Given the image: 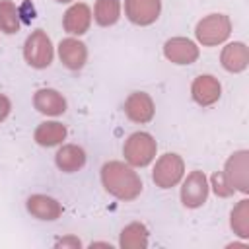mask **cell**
I'll list each match as a JSON object with an SVG mask.
<instances>
[{"label":"cell","instance_id":"1","mask_svg":"<svg viewBox=\"0 0 249 249\" xmlns=\"http://www.w3.org/2000/svg\"><path fill=\"white\" fill-rule=\"evenodd\" d=\"M101 183L109 195L119 200H134L142 193V179L124 161H107L101 167Z\"/></svg>","mask_w":249,"mask_h":249},{"label":"cell","instance_id":"2","mask_svg":"<svg viewBox=\"0 0 249 249\" xmlns=\"http://www.w3.org/2000/svg\"><path fill=\"white\" fill-rule=\"evenodd\" d=\"M158 144L152 134L148 132H132L123 146V154L128 165L132 167H144L156 158Z\"/></svg>","mask_w":249,"mask_h":249},{"label":"cell","instance_id":"3","mask_svg":"<svg viewBox=\"0 0 249 249\" xmlns=\"http://www.w3.org/2000/svg\"><path fill=\"white\" fill-rule=\"evenodd\" d=\"M231 33V19L226 14H210L204 16L195 29V35L198 43L204 47H216L224 43Z\"/></svg>","mask_w":249,"mask_h":249},{"label":"cell","instance_id":"4","mask_svg":"<svg viewBox=\"0 0 249 249\" xmlns=\"http://www.w3.org/2000/svg\"><path fill=\"white\" fill-rule=\"evenodd\" d=\"M54 56V49L51 43V37L43 29L31 31V35L23 43V58L31 68H47L51 66Z\"/></svg>","mask_w":249,"mask_h":249},{"label":"cell","instance_id":"5","mask_svg":"<svg viewBox=\"0 0 249 249\" xmlns=\"http://www.w3.org/2000/svg\"><path fill=\"white\" fill-rule=\"evenodd\" d=\"M183 173H185L183 158L179 154L167 152V154L158 158V161L154 165V171H152V179H154L156 187L171 189V187H175L183 179Z\"/></svg>","mask_w":249,"mask_h":249},{"label":"cell","instance_id":"6","mask_svg":"<svg viewBox=\"0 0 249 249\" xmlns=\"http://www.w3.org/2000/svg\"><path fill=\"white\" fill-rule=\"evenodd\" d=\"M222 173H224L226 183L233 191L237 189L241 193H249V152L239 150V152L231 154L228 158Z\"/></svg>","mask_w":249,"mask_h":249},{"label":"cell","instance_id":"7","mask_svg":"<svg viewBox=\"0 0 249 249\" xmlns=\"http://www.w3.org/2000/svg\"><path fill=\"white\" fill-rule=\"evenodd\" d=\"M208 198V179L202 171L195 169L187 175L181 187V202L187 208H198Z\"/></svg>","mask_w":249,"mask_h":249},{"label":"cell","instance_id":"8","mask_svg":"<svg viewBox=\"0 0 249 249\" xmlns=\"http://www.w3.org/2000/svg\"><path fill=\"white\" fill-rule=\"evenodd\" d=\"M161 0H124V16L134 25H150L160 18Z\"/></svg>","mask_w":249,"mask_h":249},{"label":"cell","instance_id":"9","mask_svg":"<svg viewBox=\"0 0 249 249\" xmlns=\"http://www.w3.org/2000/svg\"><path fill=\"white\" fill-rule=\"evenodd\" d=\"M163 54L175 64H193L198 58V47L187 37H171L163 43Z\"/></svg>","mask_w":249,"mask_h":249},{"label":"cell","instance_id":"10","mask_svg":"<svg viewBox=\"0 0 249 249\" xmlns=\"http://www.w3.org/2000/svg\"><path fill=\"white\" fill-rule=\"evenodd\" d=\"M154 101L146 91H132L124 101V115L132 123H150L154 119Z\"/></svg>","mask_w":249,"mask_h":249},{"label":"cell","instance_id":"11","mask_svg":"<svg viewBox=\"0 0 249 249\" xmlns=\"http://www.w3.org/2000/svg\"><path fill=\"white\" fill-rule=\"evenodd\" d=\"M58 56H60V62L66 68L80 70V68H84V64L88 60V47L80 39L66 37L58 43Z\"/></svg>","mask_w":249,"mask_h":249},{"label":"cell","instance_id":"12","mask_svg":"<svg viewBox=\"0 0 249 249\" xmlns=\"http://www.w3.org/2000/svg\"><path fill=\"white\" fill-rule=\"evenodd\" d=\"M220 93H222V86H220L218 78H214L210 74H200L193 80L191 95L198 105L206 107V105L216 103L220 99Z\"/></svg>","mask_w":249,"mask_h":249},{"label":"cell","instance_id":"13","mask_svg":"<svg viewBox=\"0 0 249 249\" xmlns=\"http://www.w3.org/2000/svg\"><path fill=\"white\" fill-rule=\"evenodd\" d=\"M91 25V10L88 4L78 2L72 4L62 18V27L70 35H84Z\"/></svg>","mask_w":249,"mask_h":249},{"label":"cell","instance_id":"14","mask_svg":"<svg viewBox=\"0 0 249 249\" xmlns=\"http://www.w3.org/2000/svg\"><path fill=\"white\" fill-rule=\"evenodd\" d=\"M33 107L39 113H43V115L58 117V115H62L66 111V99L56 89L43 88V89H37L35 91V95H33Z\"/></svg>","mask_w":249,"mask_h":249},{"label":"cell","instance_id":"15","mask_svg":"<svg viewBox=\"0 0 249 249\" xmlns=\"http://www.w3.org/2000/svg\"><path fill=\"white\" fill-rule=\"evenodd\" d=\"M25 206H27V212L37 220L53 222V220L60 218V214H62L60 202L56 198H53V196H47V195H31L27 198Z\"/></svg>","mask_w":249,"mask_h":249},{"label":"cell","instance_id":"16","mask_svg":"<svg viewBox=\"0 0 249 249\" xmlns=\"http://www.w3.org/2000/svg\"><path fill=\"white\" fill-rule=\"evenodd\" d=\"M220 62L228 72H243L247 68V64H249V49H247V45L241 43V41L228 43L222 49Z\"/></svg>","mask_w":249,"mask_h":249},{"label":"cell","instance_id":"17","mask_svg":"<svg viewBox=\"0 0 249 249\" xmlns=\"http://www.w3.org/2000/svg\"><path fill=\"white\" fill-rule=\"evenodd\" d=\"M56 167L64 173H74L86 165V152L78 144H64L56 154H54Z\"/></svg>","mask_w":249,"mask_h":249},{"label":"cell","instance_id":"18","mask_svg":"<svg viewBox=\"0 0 249 249\" xmlns=\"http://www.w3.org/2000/svg\"><path fill=\"white\" fill-rule=\"evenodd\" d=\"M33 138L39 146H45V148L56 146L66 138V126L56 121H45L35 128Z\"/></svg>","mask_w":249,"mask_h":249},{"label":"cell","instance_id":"19","mask_svg":"<svg viewBox=\"0 0 249 249\" xmlns=\"http://www.w3.org/2000/svg\"><path fill=\"white\" fill-rule=\"evenodd\" d=\"M119 245L123 249H146L148 247V230L140 222H132L123 228Z\"/></svg>","mask_w":249,"mask_h":249},{"label":"cell","instance_id":"20","mask_svg":"<svg viewBox=\"0 0 249 249\" xmlns=\"http://www.w3.org/2000/svg\"><path fill=\"white\" fill-rule=\"evenodd\" d=\"M121 18V0H97L93 8V19L101 27L117 23Z\"/></svg>","mask_w":249,"mask_h":249},{"label":"cell","instance_id":"21","mask_svg":"<svg viewBox=\"0 0 249 249\" xmlns=\"http://www.w3.org/2000/svg\"><path fill=\"white\" fill-rule=\"evenodd\" d=\"M19 29V12L12 0H0V31L12 35Z\"/></svg>","mask_w":249,"mask_h":249},{"label":"cell","instance_id":"22","mask_svg":"<svg viewBox=\"0 0 249 249\" xmlns=\"http://www.w3.org/2000/svg\"><path fill=\"white\" fill-rule=\"evenodd\" d=\"M231 230L239 237H249V200H239L231 210Z\"/></svg>","mask_w":249,"mask_h":249},{"label":"cell","instance_id":"23","mask_svg":"<svg viewBox=\"0 0 249 249\" xmlns=\"http://www.w3.org/2000/svg\"><path fill=\"white\" fill-rule=\"evenodd\" d=\"M210 181H212V189H214V193L218 195V196H231L233 195V189L226 183V179H224V173L222 171H216L212 177H210Z\"/></svg>","mask_w":249,"mask_h":249},{"label":"cell","instance_id":"24","mask_svg":"<svg viewBox=\"0 0 249 249\" xmlns=\"http://www.w3.org/2000/svg\"><path fill=\"white\" fill-rule=\"evenodd\" d=\"M10 111H12V101H10V97L4 95V93H0V123L10 115Z\"/></svg>","mask_w":249,"mask_h":249},{"label":"cell","instance_id":"25","mask_svg":"<svg viewBox=\"0 0 249 249\" xmlns=\"http://www.w3.org/2000/svg\"><path fill=\"white\" fill-rule=\"evenodd\" d=\"M56 247H82V243H80V239L68 235V237H64V239H58V241H56Z\"/></svg>","mask_w":249,"mask_h":249},{"label":"cell","instance_id":"26","mask_svg":"<svg viewBox=\"0 0 249 249\" xmlns=\"http://www.w3.org/2000/svg\"><path fill=\"white\" fill-rule=\"evenodd\" d=\"M54 2H60V4H66V2H74V0H54Z\"/></svg>","mask_w":249,"mask_h":249}]
</instances>
